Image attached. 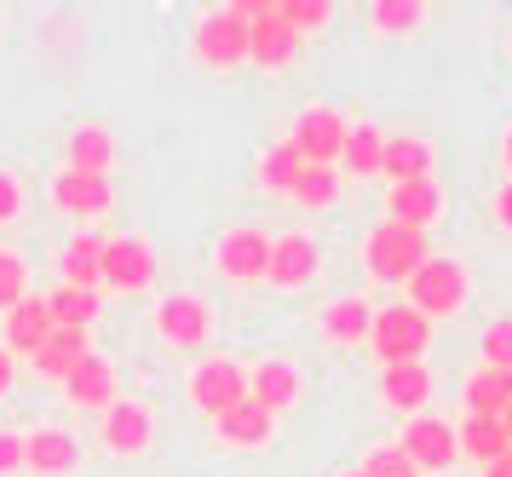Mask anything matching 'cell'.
<instances>
[{"label":"cell","mask_w":512,"mask_h":477,"mask_svg":"<svg viewBox=\"0 0 512 477\" xmlns=\"http://www.w3.org/2000/svg\"><path fill=\"white\" fill-rule=\"evenodd\" d=\"M363 259H369V271L380 276V282H409V276L432 259L426 253V230H409V225H374L369 230V248H363Z\"/></svg>","instance_id":"cell-1"},{"label":"cell","mask_w":512,"mask_h":477,"mask_svg":"<svg viewBox=\"0 0 512 477\" xmlns=\"http://www.w3.org/2000/svg\"><path fill=\"white\" fill-rule=\"evenodd\" d=\"M374 351H380V363H420V351L432 345V322L409 311V305H386V311H374V328H369Z\"/></svg>","instance_id":"cell-2"},{"label":"cell","mask_w":512,"mask_h":477,"mask_svg":"<svg viewBox=\"0 0 512 477\" xmlns=\"http://www.w3.org/2000/svg\"><path fill=\"white\" fill-rule=\"evenodd\" d=\"M461 299H466V271L455 259H426V265L409 276V311H420L426 322L461 311Z\"/></svg>","instance_id":"cell-3"},{"label":"cell","mask_w":512,"mask_h":477,"mask_svg":"<svg viewBox=\"0 0 512 477\" xmlns=\"http://www.w3.org/2000/svg\"><path fill=\"white\" fill-rule=\"evenodd\" d=\"M104 282L121 294H139L156 282V253L139 236H104Z\"/></svg>","instance_id":"cell-4"},{"label":"cell","mask_w":512,"mask_h":477,"mask_svg":"<svg viewBox=\"0 0 512 477\" xmlns=\"http://www.w3.org/2000/svg\"><path fill=\"white\" fill-rule=\"evenodd\" d=\"M288 144L300 150L305 167H334L340 150H346V121L334 110H305L300 121H294V138H288Z\"/></svg>","instance_id":"cell-5"},{"label":"cell","mask_w":512,"mask_h":477,"mask_svg":"<svg viewBox=\"0 0 512 477\" xmlns=\"http://www.w3.org/2000/svg\"><path fill=\"white\" fill-rule=\"evenodd\" d=\"M196 52H202V64L213 69H231L248 58V23L236 18L231 6L225 12H208V18L196 23Z\"/></svg>","instance_id":"cell-6"},{"label":"cell","mask_w":512,"mask_h":477,"mask_svg":"<svg viewBox=\"0 0 512 477\" xmlns=\"http://www.w3.org/2000/svg\"><path fill=\"white\" fill-rule=\"evenodd\" d=\"M190 397H196V409H208L213 420L225 409H236L242 397H248V374L231 363V357H213V363L196 368V380H190Z\"/></svg>","instance_id":"cell-7"},{"label":"cell","mask_w":512,"mask_h":477,"mask_svg":"<svg viewBox=\"0 0 512 477\" xmlns=\"http://www.w3.org/2000/svg\"><path fill=\"white\" fill-rule=\"evenodd\" d=\"M397 449L415 460V472H443L449 460L461 455V449H455V426H449V420H426V414H415V420L403 426V443H397Z\"/></svg>","instance_id":"cell-8"},{"label":"cell","mask_w":512,"mask_h":477,"mask_svg":"<svg viewBox=\"0 0 512 477\" xmlns=\"http://www.w3.org/2000/svg\"><path fill=\"white\" fill-rule=\"evenodd\" d=\"M156 328H162L167 345H202V340H208V328H213V317H208V305H202V299L173 294V299L156 305Z\"/></svg>","instance_id":"cell-9"},{"label":"cell","mask_w":512,"mask_h":477,"mask_svg":"<svg viewBox=\"0 0 512 477\" xmlns=\"http://www.w3.org/2000/svg\"><path fill=\"white\" fill-rule=\"evenodd\" d=\"M75 460H81V443L70 432H58V426H41L35 437H24V472L64 477V472H75Z\"/></svg>","instance_id":"cell-10"},{"label":"cell","mask_w":512,"mask_h":477,"mask_svg":"<svg viewBox=\"0 0 512 477\" xmlns=\"http://www.w3.org/2000/svg\"><path fill=\"white\" fill-rule=\"evenodd\" d=\"M265 265H271V236H265V230H231V236L219 242V271L236 276V282L265 276Z\"/></svg>","instance_id":"cell-11"},{"label":"cell","mask_w":512,"mask_h":477,"mask_svg":"<svg viewBox=\"0 0 512 477\" xmlns=\"http://www.w3.org/2000/svg\"><path fill=\"white\" fill-rule=\"evenodd\" d=\"M265 276L277 282V288H300V282H311L317 276V242L311 236H277L271 242V265H265Z\"/></svg>","instance_id":"cell-12"},{"label":"cell","mask_w":512,"mask_h":477,"mask_svg":"<svg viewBox=\"0 0 512 477\" xmlns=\"http://www.w3.org/2000/svg\"><path fill=\"white\" fill-rule=\"evenodd\" d=\"M64 391H70V403H81V409H110V403H116V368L104 363L98 351H87V357L70 368Z\"/></svg>","instance_id":"cell-13"},{"label":"cell","mask_w":512,"mask_h":477,"mask_svg":"<svg viewBox=\"0 0 512 477\" xmlns=\"http://www.w3.org/2000/svg\"><path fill=\"white\" fill-rule=\"evenodd\" d=\"M294 46H300V35H294V29L277 18V6H271L265 18L248 23V58H254V64H265V69L294 64Z\"/></svg>","instance_id":"cell-14"},{"label":"cell","mask_w":512,"mask_h":477,"mask_svg":"<svg viewBox=\"0 0 512 477\" xmlns=\"http://www.w3.org/2000/svg\"><path fill=\"white\" fill-rule=\"evenodd\" d=\"M392 225H409V230H426L432 219H438L443 207V190L438 179H409V184H392Z\"/></svg>","instance_id":"cell-15"},{"label":"cell","mask_w":512,"mask_h":477,"mask_svg":"<svg viewBox=\"0 0 512 477\" xmlns=\"http://www.w3.org/2000/svg\"><path fill=\"white\" fill-rule=\"evenodd\" d=\"M248 397H254V403H259L265 414L288 409V403L300 397V368H294V363H282V357L259 363L254 374H248Z\"/></svg>","instance_id":"cell-16"},{"label":"cell","mask_w":512,"mask_h":477,"mask_svg":"<svg viewBox=\"0 0 512 477\" xmlns=\"http://www.w3.org/2000/svg\"><path fill=\"white\" fill-rule=\"evenodd\" d=\"M52 202L64 207V213H81V219H93L110 207V179H98V173H58L52 179Z\"/></svg>","instance_id":"cell-17"},{"label":"cell","mask_w":512,"mask_h":477,"mask_svg":"<svg viewBox=\"0 0 512 477\" xmlns=\"http://www.w3.org/2000/svg\"><path fill=\"white\" fill-rule=\"evenodd\" d=\"M47 334H52V317H47V299H18L12 311H6V351H41L47 345Z\"/></svg>","instance_id":"cell-18"},{"label":"cell","mask_w":512,"mask_h":477,"mask_svg":"<svg viewBox=\"0 0 512 477\" xmlns=\"http://www.w3.org/2000/svg\"><path fill=\"white\" fill-rule=\"evenodd\" d=\"M455 449L489 466V460H501L512 449V437H507V426H501V414H466L461 432H455Z\"/></svg>","instance_id":"cell-19"},{"label":"cell","mask_w":512,"mask_h":477,"mask_svg":"<svg viewBox=\"0 0 512 477\" xmlns=\"http://www.w3.org/2000/svg\"><path fill=\"white\" fill-rule=\"evenodd\" d=\"M271 426H277V414H265L254 397H242L236 409L219 414V426H213V432L225 437V443H236V449H259V443L271 437Z\"/></svg>","instance_id":"cell-20"},{"label":"cell","mask_w":512,"mask_h":477,"mask_svg":"<svg viewBox=\"0 0 512 477\" xmlns=\"http://www.w3.org/2000/svg\"><path fill=\"white\" fill-rule=\"evenodd\" d=\"M150 409H139V403H110V414H104V443L116 449V455H139L144 443H150Z\"/></svg>","instance_id":"cell-21"},{"label":"cell","mask_w":512,"mask_h":477,"mask_svg":"<svg viewBox=\"0 0 512 477\" xmlns=\"http://www.w3.org/2000/svg\"><path fill=\"white\" fill-rule=\"evenodd\" d=\"M380 397L392 403V409L415 414L426 397H432V374H426V363H392L386 368V380H380Z\"/></svg>","instance_id":"cell-22"},{"label":"cell","mask_w":512,"mask_h":477,"mask_svg":"<svg viewBox=\"0 0 512 477\" xmlns=\"http://www.w3.org/2000/svg\"><path fill=\"white\" fill-rule=\"evenodd\" d=\"M380 173H386L392 184L432 179V144H426V138H386V156H380Z\"/></svg>","instance_id":"cell-23"},{"label":"cell","mask_w":512,"mask_h":477,"mask_svg":"<svg viewBox=\"0 0 512 477\" xmlns=\"http://www.w3.org/2000/svg\"><path fill=\"white\" fill-rule=\"evenodd\" d=\"M64 282L98 294V282H104V236H70V248H64Z\"/></svg>","instance_id":"cell-24"},{"label":"cell","mask_w":512,"mask_h":477,"mask_svg":"<svg viewBox=\"0 0 512 477\" xmlns=\"http://www.w3.org/2000/svg\"><path fill=\"white\" fill-rule=\"evenodd\" d=\"M93 345H87V334H75V328H52L47 334V345L35 351V368L47 374V380H70V368L87 357Z\"/></svg>","instance_id":"cell-25"},{"label":"cell","mask_w":512,"mask_h":477,"mask_svg":"<svg viewBox=\"0 0 512 477\" xmlns=\"http://www.w3.org/2000/svg\"><path fill=\"white\" fill-rule=\"evenodd\" d=\"M110 161H116V138L104 133V127H75L70 133V173H110Z\"/></svg>","instance_id":"cell-26"},{"label":"cell","mask_w":512,"mask_h":477,"mask_svg":"<svg viewBox=\"0 0 512 477\" xmlns=\"http://www.w3.org/2000/svg\"><path fill=\"white\" fill-rule=\"evenodd\" d=\"M47 317H52V328L87 334L98 322V294H87V288H58V294H47Z\"/></svg>","instance_id":"cell-27"},{"label":"cell","mask_w":512,"mask_h":477,"mask_svg":"<svg viewBox=\"0 0 512 477\" xmlns=\"http://www.w3.org/2000/svg\"><path fill=\"white\" fill-rule=\"evenodd\" d=\"M512 403V374L507 368H478L466 380V414H501Z\"/></svg>","instance_id":"cell-28"},{"label":"cell","mask_w":512,"mask_h":477,"mask_svg":"<svg viewBox=\"0 0 512 477\" xmlns=\"http://www.w3.org/2000/svg\"><path fill=\"white\" fill-rule=\"evenodd\" d=\"M369 328H374V311L363 305V299H334V305L323 311V334L328 340H340V345L369 340Z\"/></svg>","instance_id":"cell-29"},{"label":"cell","mask_w":512,"mask_h":477,"mask_svg":"<svg viewBox=\"0 0 512 477\" xmlns=\"http://www.w3.org/2000/svg\"><path fill=\"white\" fill-rule=\"evenodd\" d=\"M380 156H386V133L380 127H346V150H340V161H346L357 179H369V173H380Z\"/></svg>","instance_id":"cell-30"},{"label":"cell","mask_w":512,"mask_h":477,"mask_svg":"<svg viewBox=\"0 0 512 477\" xmlns=\"http://www.w3.org/2000/svg\"><path fill=\"white\" fill-rule=\"evenodd\" d=\"M300 173H305V161H300V150H294V144H271V150H265V161H259V184H265V190H282V196H294Z\"/></svg>","instance_id":"cell-31"},{"label":"cell","mask_w":512,"mask_h":477,"mask_svg":"<svg viewBox=\"0 0 512 477\" xmlns=\"http://www.w3.org/2000/svg\"><path fill=\"white\" fill-rule=\"evenodd\" d=\"M340 196V179H334V167H305L300 184H294V202L300 207H328Z\"/></svg>","instance_id":"cell-32"},{"label":"cell","mask_w":512,"mask_h":477,"mask_svg":"<svg viewBox=\"0 0 512 477\" xmlns=\"http://www.w3.org/2000/svg\"><path fill=\"white\" fill-rule=\"evenodd\" d=\"M420 18H426L420 0H374V29H386V35H403V29H415Z\"/></svg>","instance_id":"cell-33"},{"label":"cell","mask_w":512,"mask_h":477,"mask_svg":"<svg viewBox=\"0 0 512 477\" xmlns=\"http://www.w3.org/2000/svg\"><path fill=\"white\" fill-rule=\"evenodd\" d=\"M328 12H334L328 0H277V18L288 23L294 35H300V29H323V23H328Z\"/></svg>","instance_id":"cell-34"},{"label":"cell","mask_w":512,"mask_h":477,"mask_svg":"<svg viewBox=\"0 0 512 477\" xmlns=\"http://www.w3.org/2000/svg\"><path fill=\"white\" fill-rule=\"evenodd\" d=\"M484 368H507L512 374V317L484 328Z\"/></svg>","instance_id":"cell-35"},{"label":"cell","mask_w":512,"mask_h":477,"mask_svg":"<svg viewBox=\"0 0 512 477\" xmlns=\"http://www.w3.org/2000/svg\"><path fill=\"white\" fill-rule=\"evenodd\" d=\"M24 288H29L24 259H18V253H0V311H12V305L24 299Z\"/></svg>","instance_id":"cell-36"},{"label":"cell","mask_w":512,"mask_h":477,"mask_svg":"<svg viewBox=\"0 0 512 477\" xmlns=\"http://www.w3.org/2000/svg\"><path fill=\"white\" fill-rule=\"evenodd\" d=\"M363 477H420V472L403 449H374V455L363 460Z\"/></svg>","instance_id":"cell-37"},{"label":"cell","mask_w":512,"mask_h":477,"mask_svg":"<svg viewBox=\"0 0 512 477\" xmlns=\"http://www.w3.org/2000/svg\"><path fill=\"white\" fill-rule=\"evenodd\" d=\"M12 472H24V437L0 432V477H12Z\"/></svg>","instance_id":"cell-38"},{"label":"cell","mask_w":512,"mask_h":477,"mask_svg":"<svg viewBox=\"0 0 512 477\" xmlns=\"http://www.w3.org/2000/svg\"><path fill=\"white\" fill-rule=\"evenodd\" d=\"M18 213H24V190L12 173H0V219H18Z\"/></svg>","instance_id":"cell-39"},{"label":"cell","mask_w":512,"mask_h":477,"mask_svg":"<svg viewBox=\"0 0 512 477\" xmlns=\"http://www.w3.org/2000/svg\"><path fill=\"white\" fill-rule=\"evenodd\" d=\"M12 374H18V368H12V351H0V397L12 391Z\"/></svg>","instance_id":"cell-40"},{"label":"cell","mask_w":512,"mask_h":477,"mask_svg":"<svg viewBox=\"0 0 512 477\" xmlns=\"http://www.w3.org/2000/svg\"><path fill=\"white\" fill-rule=\"evenodd\" d=\"M495 213H501V225L512 230V184H507V190H501V196H495Z\"/></svg>","instance_id":"cell-41"},{"label":"cell","mask_w":512,"mask_h":477,"mask_svg":"<svg viewBox=\"0 0 512 477\" xmlns=\"http://www.w3.org/2000/svg\"><path fill=\"white\" fill-rule=\"evenodd\" d=\"M489 477H512V449L501 460H489Z\"/></svg>","instance_id":"cell-42"},{"label":"cell","mask_w":512,"mask_h":477,"mask_svg":"<svg viewBox=\"0 0 512 477\" xmlns=\"http://www.w3.org/2000/svg\"><path fill=\"white\" fill-rule=\"evenodd\" d=\"M501 426H507V437H512V403H507V409H501Z\"/></svg>","instance_id":"cell-43"},{"label":"cell","mask_w":512,"mask_h":477,"mask_svg":"<svg viewBox=\"0 0 512 477\" xmlns=\"http://www.w3.org/2000/svg\"><path fill=\"white\" fill-rule=\"evenodd\" d=\"M507 167H512V133H507Z\"/></svg>","instance_id":"cell-44"},{"label":"cell","mask_w":512,"mask_h":477,"mask_svg":"<svg viewBox=\"0 0 512 477\" xmlns=\"http://www.w3.org/2000/svg\"><path fill=\"white\" fill-rule=\"evenodd\" d=\"M346 477H363V472H346Z\"/></svg>","instance_id":"cell-45"}]
</instances>
